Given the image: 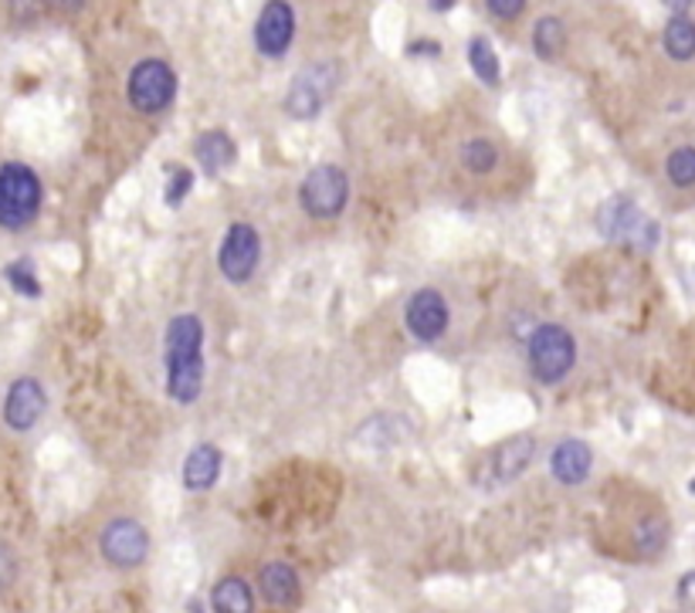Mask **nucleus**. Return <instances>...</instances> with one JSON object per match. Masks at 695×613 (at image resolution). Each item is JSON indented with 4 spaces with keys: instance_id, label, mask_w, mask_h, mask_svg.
<instances>
[{
    "instance_id": "nucleus-18",
    "label": "nucleus",
    "mask_w": 695,
    "mask_h": 613,
    "mask_svg": "<svg viewBox=\"0 0 695 613\" xmlns=\"http://www.w3.org/2000/svg\"><path fill=\"white\" fill-rule=\"evenodd\" d=\"M214 613H255V593L242 577H224L214 587Z\"/></svg>"
},
{
    "instance_id": "nucleus-30",
    "label": "nucleus",
    "mask_w": 695,
    "mask_h": 613,
    "mask_svg": "<svg viewBox=\"0 0 695 613\" xmlns=\"http://www.w3.org/2000/svg\"><path fill=\"white\" fill-rule=\"evenodd\" d=\"M428 11H438V14H445V11H451V4H428Z\"/></svg>"
},
{
    "instance_id": "nucleus-14",
    "label": "nucleus",
    "mask_w": 695,
    "mask_h": 613,
    "mask_svg": "<svg viewBox=\"0 0 695 613\" xmlns=\"http://www.w3.org/2000/svg\"><path fill=\"white\" fill-rule=\"evenodd\" d=\"M591 468H594V452H591V444L570 437V441H560V444L553 447V455H550V471H553L557 481H563V484H581V481L591 475Z\"/></svg>"
},
{
    "instance_id": "nucleus-4",
    "label": "nucleus",
    "mask_w": 695,
    "mask_h": 613,
    "mask_svg": "<svg viewBox=\"0 0 695 613\" xmlns=\"http://www.w3.org/2000/svg\"><path fill=\"white\" fill-rule=\"evenodd\" d=\"M576 363V343L557 322L536 325L529 336V370L539 383H560Z\"/></svg>"
},
{
    "instance_id": "nucleus-21",
    "label": "nucleus",
    "mask_w": 695,
    "mask_h": 613,
    "mask_svg": "<svg viewBox=\"0 0 695 613\" xmlns=\"http://www.w3.org/2000/svg\"><path fill=\"white\" fill-rule=\"evenodd\" d=\"M458 156H461V167L472 170V174H479V177H485V174H492V170L498 167V149H495V143H489V140H482V136H475V140H469V143H461Z\"/></svg>"
},
{
    "instance_id": "nucleus-29",
    "label": "nucleus",
    "mask_w": 695,
    "mask_h": 613,
    "mask_svg": "<svg viewBox=\"0 0 695 613\" xmlns=\"http://www.w3.org/2000/svg\"><path fill=\"white\" fill-rule=\"evenodd\" d=\"M407 55H441V45L438 41H414V45H407Z\"/></svg>"
},
{
    "instance_id": "nucleus-16",
    "label": "nucleus",
    "mask_w": 695,
    "mask_h": 613,
    "mask_svg": "<svg viewBox=\"0 0 695 613\" xmlns=\"http://www.w3.org/2000/svg\"><path fill=\"white\" fill-rule=\"evenodd\" d=\"M221 478V452L214 444H198L183 461V484L190 492H208Z\"/></svg>"
},
{
    "instance_id": "nucleus-22",
    "label": "nucleus",
    "mask_w": 695,
    "mask_h": 613,
    "mask_svg": "<svg viewBox=\"0 0 695 613\" xmlns=\"http://www.w3.org/2000/svg\"><path fill=\"white\" fill-rule=\"evenodd\" d=\"M469 65H472V71L485 81V86H498L502 65H498L495 48L489 45V37H472V41H469Z\"/></svg>"
},
{
    "instance_id": "nucleus-6",
    "label": "nucleus",
    "mask_w": 695,
    "mask_h": 613,
    "mask_svg": "<svg viewBox=\"0 0 695 613\" xmlns=\"http://www.w3.org/2000/svg\"><path fill=\"white\" fill-rule=\"evenodd\" d=\"M299 200L309 218L333 221L346 211V200H350V177H346L336 163H320L305 174Z\"/></svg>"
},
{
    "instance_id": "nucleus-13",
    "label": "nucleus",
    "mask_w": 695,
    "mask_h": 613,
    "mask_svg": "<svg viewBox=\"0 0 695 613\" xmlns=\"http://www.w3.org/2000/svg\"><path fill=\"white\" fill-rule=\"evenodd\" d=\"M533 455H536V441H533L529 434H516V437H509V441H502L498 447H492L489 458H485L489 481H492V484H509V481H516V478L529 468Z\"/></svg>"
},
{
    "instance_id": "nucleus-20",
    "label": "nucleus",
    "mask_w": 695,
    "mask_h": 613,
    "mask_svg": "<svg viewBox=\"0 0 695 613\" xmlns=\"http://www.w3.org/2000/svg\"><path fill=\"white\" fill-rule=\"evenodd\" d=\"M533 48L539 58H560V52L567 48V24L560 18H539L533 27Z\"/></svg>"
},
{
    "instance_id": "nucleus-9",
    "label": "nucleus",
    "mask_w": 695,
    "mask_h": 613,
    "mask_svg": "<svg viewBox=\"0 0 695 613\" xmlns=\"http://www.w3.org/2000/svg\"><path fill=\"white\" fill-rule=\"evenodd\" d=\"M333 65H309L299 71L289 86L285 109L292 119H316L320 109L326 105V96L333 92Z\"/></svg>"
},
{
    "instance_id": "nucleus-19",
    "label": "nucleus",
    "mask_w": 695,
    "mask_h": 613,
    "mask_svg": "<svg viewBox=\"0 0 695 613\" xmlns=\"http://www.w3.org/2000/svg\"><path fill=\"white\" fill-rule=\"evenodd\" d=\"M662 45H665L669 58H675V62H692V58H695V21H692L688 14H675V18L665 24Z\"/></svg>"
},
{
    "instance_id": "nucleus-11",
    "label": "nucleus",
    "mask_w": 695,
    "mask_h": 613,
    "mask_svg": "<svg viewBox=\"0 0 695 613\" xmlns=\"http://www.w3.org/2000/svg\"><path fill=\"white\" fill-rule=\"evenodd\" d=\"M295 37V11L282 0L265 4L255 21V45L265 58H282Z\"/></svg>"
},
{
    "instance_id": "nucleus-23",
    "label": "nucleus",
    "mask_w": 695,
    "mask_h": 613,
    "mask_svg": "<svg viewBox=\"0 0 695 613\" xmlns=\"http://www.w3.org/2000/svg\"><path fill=\"white\" fill-rule=\"evenodd\" d=\"M665 174H669V180H672L675 187H682V190L695 187V146H679V149H672L669 159H665Z\"/></svg>"
},
{
    "instance_id": "nucleus-8",
    "label": "nucleus",
    "mask_w": 695,
    "mask_h": 613,
    "mask_svg": "<svg viewBox=\"0 0 695 613\" xmlns=\"http://www.w3.org/2000/svg\"><path fill=\"white\" fill-rule=\"evenodd\" d=\"M99 546H102V556L120 566V569H133L146 559L149 553V536L146 528L136 522V519H112L102 536H99Z\"/></svg>"
},
{
    "instance_id": "nucleus-7",
    "label": "nucleus",
    "mask_w": 695,
    "mask_h": 613,
    "mask_svg": "<svg viewBox=\"0 0 695 613\" xmlns=\"http://www.w3.org/2000/svg\"><path fill=\"white\" fill-rule=\"evenodd\" d=\"M258 258H261V237L251 224L238 221L231 224L224 241H221V255H217V265H221V275L227 281L235 285H245L255 268H258Z\"/></svg>"
},
{
    "instance_id": "nucleus-10",
    "label": "nucleus",
    "mask_w": 695,
    "mask_h": 613,
    "mask_svg": "<svg viewBox=\"0 0 695 613\" xmlns=\"http://www.w3.org/2000/svg\"><path fill=\"white\" fill-rule=\"evenodd\" d=\"M404 322L417 343H438L451 322L448 302L438 289H421L411 296L407 309H404Z\"/></svg>"
},
{
    "instance_id": "nucleus-2",
    "label": "nucleus",
    "mask_w": 695,
    "mask_h": 613,
    "mask_svg": "<svg viewBox=\"0 0 695 613\" xmlns=\"http://www.w3.org/2000/svg\"><path fill=\"white\" fill-rule=\"evenodd\" d=\"M42 211V180L24 163L8 159L0 170V224L8 231L27 227Z\"/></svg>"
},
{
    "instance_id": "nucleus-26",
    "label": "nucleus",
    "mask_w": 695,
    "mask_h": 613,
    "mask_svg": "<svg viewBox=\"0 0 695 613\" xmlns=\"http://www.w3.org/2000/svg\"><path fill=\"white\" fill-rule=\"evenodd\" d=\"M190 187H194V174H190L187 167L170 170V183H167V190H164V197H167L170 208H180L183 197L190 193Z\"/></svg>"
},
{
    "instance_id": "nucleus-25",
    "label": "nucleus",
    "mask_w": 695,
    "mask_h": 613,
    "mask_svg": "<svg viewBox=\"0 0 695 613\" xmlns=\"http://www.w3.org/2000/svg\"><path fill=\"white\" fill-rule=\"evenodd\" d=\"M8 281H11V289L24 299H37L42 296V281L34 278V268L31 261H11L8 265Z\"/></svg>"
},
{
    "instance_id": "nucleus-27",
    "label": "nucleus",
    "mask_w": 695,
    "mask_h": 613,
    "mask_svg": "<svg viewBox=\"0 0 695 613\" xmlns=\"http://www.w3.org/2000/svg\"><path fill=\"white\" fill-rule=\"evenodd\" d=\"M485 11H489L492 18L509 21V18H519V14L526 11V4H523V0H506V4H502V0H489Z\"/></svg>"
},
{
    "instance_id": "nucleus-12",
    "label": "nucleus",
    "mask_w": 695,
    "mask_h": 613,
    "mask_svg": "<svg viewBox=\"0 0 695 613\" xmlns=\"http://www.w3.org/2000/svg\"><path fill=\"white\" fill-rule=\"evenodd\" d=\"M45 390L37 380L31 377H21L8 387V397H4V421L11 431H31L37 424V417L45 414Z\"/></svg>"
},
{
    "instance_id": "nucleus-24",
    "label": "nucleus",
    "mask_w": 695,
    "mask_h": 613,
    "mask_svg": "<svg viewBox=\"0 0 695 613\" xmlns=\"http://www.w3.org/2000/svg\"><path fill=\"white\" fill-rule=\"evenodd\" d=\"M665 543H669V525H665L659 515H654V519H644V522L638 525L635 546H638L641 556H659V553L665 549Z\"/></svg>"
},
{
    "instance_id": "nucleus-3",
    "label": "nucleus",
    "mask_w": 695,
    "mask_h": 613,
    "mask_svg": "<svg viewBox=\"0 0 695 613\" xmlns=\"http://www.w3.org/2000/svg\"><path fill=\"white\" fill-rule=\"evenodd\" d=\"M597 231L607 241L631 244V248H641V252H651L654 244H659V234H662V227L638 208L635 197H625V193L610 197L597 211Z\"/></svg>"
},
{
    "instance_id": "nucleus-1",
    "label": "nucleus",
    "mask_w": 695,
    "mask_h": 613,
    "mask_svg": "<svg viewBox=\"0 0 695 613\" xmlns=\"http://www.w3.org/2000/svg\"><path fill=\"white\" fill-rule=\"evenodd\" d=\"M204 325L198 315H177L167 325V390L177 403L190 406L204 390Z\"/></svg>"
},
{
    "instance_id": "nucleus-15",
    "label": "nucleus",
    "mask_w": 695,
    "mask_h": 613,
    "mask_svg": "<svg viewBox=\"0 0 695 613\" xmlns=\"http://www.w3.org/2000/svg\"><path fill=\"white\" fill-rule=\"evenodd\" d=\"M258 590L272 606H289L299 600V577L289 562H268L258 573Z\"/></svg>"
},
{
    "instance_id": "nucleus-28",
    "label": "nucleus",
    "mask_w": 695,
    "mask_h": 613,
    "mask_svg": "<svg viewBox=\"0 0 695 613\" xmlns=\"http://www.w3.org/2000/svg\"><path fill=\"white\" fill-rule=\"evenodd\" d=\"M675 597H679L685 606H692V610H695V569L679 580V587H675Z\"/></svg>"
},
{
    "instance_id": "nucleus-5",
    "label": "nucleus",
    "mask_w": 695,
    "mask_h": 613,
    "mask_svg": "<svg viewBox=\"0 0 695 613\" xmlns=\"http://www.w3.org/2000/svg\"><path fill=\"white\" fill-rule=\"evenodd\" d=\"M173 96H177V75L167 62L143 58L133 65V71L126 78V99L136 112L157 115L173 102Z\"/></svg>"
},
{
    "instance_id": "nucleus-17",
    "label": "nucleus",
    "mask_w": 695,
    "mask_h": 613,
    "mask_svg": "<svg viewBox=\"0 0 695 613\" xmlns=\"http://www.w3.org/2000/svg\"><path fill=\"white\" fill-rule=\"evenodd\" d=\"M194 156L201 159V167L214 177V174L227 170L231 163H235L238 146H235V140H231L224 130H208V133H201V136H198V143H194Z\"/></svg>"
}]
</instances>
